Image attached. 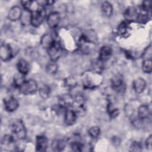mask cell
<instances>
[{
    "instance_id": "obj_11",
    "label": "cell",
    "mask_w": 152,
    "mask_h": 152,
    "mask_svg": "<svg viewBox=\"0 0 152 152\" xmlns=\"http://www.w3.org/2000/svg\"><path fill=\"white\" fill-rule=\"evenodd\" d=\"M23 11L18 6H14L10 8L8 13V18L11 21H16L21 18Z\"/></svg>"
},
{
    "instance_id": "obj_1",
    "label": "cell",
    "mask_w": 152,
    "mask_h": 152,
    "mask_svg": "<svg viewBox=\"0 0 152 152\" xmlns=\"http://www.w3.org/2000/svg\"><path fill=\"white\" fill-rule=\"evenodd\" d=\"M83 84L87 88H93L101 85L103 77L101 73L94 71H88L83 73L82 75Z\"/></svg>"
},
{
    "instance_id": "obj_15",
    "label": "cell",
    "mask_w": 152,
    "mask_h": 152,
    "mask_svg": "<svg viewBox=\"0 0 152 152\" xmlns=\"http://www.w3.org/2000/svg\"><path fill=\"white\" fill-rule=\"evenodd\" d=\"M146 87V82L142 78H137L132 82V87L137 93H141Z\"/></svg>"
},
{
    "instance_id": "obj_9",
    "label": "cell",
    "mask_w": 152,
    "mask_h": 152,
    "mask_svg": "<svg viewBox=\"0 0 152 152\" xmlns=\"http://www.w3.org/2000/svg\"><path fill=\"white\" fill-rule=\"evenodd\" d=\"M111 84L113 89L118 93L122 92L124 90L125 84L124 83L123 78L119 74L113 77L111 80Z\"/></svg>"
},
{
    "instance_id": "obj_5",
    "label": "cell",
    "mask_w": 152,
    "mask_h": 152,
    "mask_svg": "<svg viewBox=\"0 0 152 152\" xmlns=\"http://www.w3.org/2000/svg\"><path fill=\"white\" fill-rule=\"evenodd\" d=\"M48 53L52 62L57 61L62 53L61 44L59 42L55 40L52 46L48 49Z\"/></svg>"
},
{
    "instance_id": "obj_28",
    "label": "cell",
    "mask_w": 152,
    "mask_h": 152,
    "mask_svg": "<svg viewBox=\"0 0 152 152\" xmlns=\"http://www.w3.org/2000/svg\"><path fill=\"white\" fill-rule=\"evenodd\" d=\"M107 110L109 115L111 118H115L117 117L119 113V110L118 108H116L112 106V104H108Z\"/></svg>"
},
{
    "instance_id": "obj_27",
    "label": "cell",
    "mask_w": 152,
    "mask_h": 152,
    "mask_svg": "<svg viewBox=\"0 0 152 152\" xmlns=\"http://www.w3.org/2000/svg\"><path fill=\"white\" fill-rule=\"evenodd\" d=\"M142 69L145 73H151L152 71V61L151 59L143 60L142 63Z\"/></svg>"
},
{
    "instance_id": "obj_32",
    "label": "cell",
    "mask_w": 152,
    "mask_h": 152,
    "mask_svg": "<svg viewBox=\"0 0 152 152\" xmlns=\"http://www.w3.org/2000/svg\"><path fill=\"white\" fill-rule=\"evenodd\" d=\"M142 56L144 60L151 59V45H150L146 48V49L144 50V52L142 53Z\"/></svg>"
},
{
    "instance_id": "obj_34",
    "label": "cell",
    "mask_w": 152,
    "mask_h": 152,
    "mask_svg": "<svg viewBox=\"0 0 152 152\" xmlns=\"http://www.w3.org/2000/svg\"><path fill=\"white\" fill-rule=\"evenodd\" d=\"M142 8L143 11L145 12H148L151 10V1H144L142 4Z\"/></svg>"
},
{
    "instance_id": "obj_30",
    "label": "cell",
    "mask_w": 152,
    "mask_h": 152,
    "mask_svg": "<svg viewBox=\"0 0 152 152\" xmlns=\"http://www.w3.org/2000/svg\"><path fill=\"white\" fill-rule=\"evenodd\" d=\"M100 133V128L97 126H93L88 129V134L93 138H97Z\"/></svg>"
},
{
    "instance_id": "obj_24",
    "label": "cell",
    "mask_w": 152,
    "mask_h": 152,
    "mask_svg": "<svg viewBox=\"0 0 152 152\" xmlns=\"http://www.w3.org/2000/svg\"><path fill=\"white\" fill-rule=\"evenodd\" d=\"M91 67L93 71L97 72L100 73L103 69V62L101 61L99 58L94 59L91 61Z\"/></svg>"
},
{
    "instance_id": "obj_31",
    "label": "cell",
    "mask_w": 152,
    "mask_h": 152,
    "mask_svg": "<svg viewBox=\"0 0 152 152\" xmlns=\"http://www.w3.org/2000/svg\"><path fill=\"white\" fill-rule=\"evenodd\" d=\"M142 150V146L140 142L134 141L130 145V151H141Z\"/></svg>"
},
{
    "instance_id": "obj_7",
    "label": "cell",
    "mask_w": 152,
    "mask_h": 152,
    "mask_svg": "<svg viewBox=\"0 0 152 152\" xmlns=\"http://www.w3.org/2000/svg\"><path fill=\"white\" fill-rule=\"evenodd\" d=\"M15 138L12 135H5L2 139L1 145L5 150H14L15 148Z\"/></svg>"
},
{
    "instance_id": "obj_12",
    "label": "cell",
    "mask_w": 152,
    "mask_h": 152,
    "mask_svg": "<svg viewBox=\"0 0 152 152\" xmlns=\"http://www.w3.org/2000/svg\"><path fill=\"white\" fill-rule=\"evenodd\" d=\"M58 105L62 108H66L74 104V97L70 94H64L59 97Z\"/></svg>"
},
{
    "instance_id": "obj_3",
    "label": "cell",
    "mask_w": 152,
    "mask_h": 152,
    "mask_svg": "<svg viewBox=\"0 0 152 152\" xmlns=\"http://www.w3.org/2000/svg\"><path fill=\"white\" fill-rule=\"evenodd\" d=\"M46 16V11L43 7H39V8L34 11L31 12L30 24L37 27L43 23Z\"/></svg>"
},
{
    "instance_id": "obj_21",
    "label": "cell",
    "mask_w": 152,
    "mask_h": 152,
    "mask_svg": "<svg viewBox=\"0 0 152 152\" xmlns=\"http://www.w3.org/2000/svg\"><path fill=\"white\" fill-rule=\"evenodd\" d=\"M118 33L122 37H126L128 34L129 33V27L128 24L125 22H122L118 26Z\"/></svg>"
},
{
    "instance_id": "obj_6",
    "label": "cell",
    "mask_w": 152,
    "mask_h": 152,
    "mask_svg": "<svg viewBox=\"0 0 152 152\" xmlns=\"http://www.w3.org/2000/svg\"><path fill=\"white\" fill-rule=\"evenodd\" d=\"M13 56V51L8 44H2L0 48V57L3 61H9Z\"/></svg>"
},
{
    "instance_id": "obj_23",
    "label": "cell",
    "mask_w": 152,
    "mask_h": 152,
    "mask_svg": "<svg viewBox=\"0 0 152 152\" xmlns=\"http://www.w3.org/2000/svg\"><path fill=\"white\" fill-rule=\"evenodd\" d=\"M102 10L103 14L107 17H110L113 13V7L112 4L107 2L105 1L102 4Z\"/></svg>"
},
{
    "instance_id": "obj_8",
    "label": "cell",
    "mask_w": 152,
    "mask_h": 152,
    "mask_svg": "<svg viewBox=\"0 0 152 152\" xmlns=\"http://www.w3.org/2000/svg\"><path fill=\"white\" fill-rule=\"evenodd\" d=\"M4 104L5 110L10 112L15 111L19 106L18 100L12 96H9L4 99Z\"/></svg>"
},
{
    "instance_id": "obj_20",
    "label": "cell",
    "mask_w": 152,
    "mask_h": 152,
    "mask_svg": "<svg viewBox=\"0 0 152 152\" xmlns=\"http://www.w3.org/2000/svg\"><path fill=\"white\" fill-rule=\"evenodd\" d=\"M150 112L148 107L147 105H141L138 109V115L140 119H144L149 117Z\"/></svg>"
},
{
    "instance_id": "obj_36",
    "label": "cell",
    "mask_w": 152,
    "mask_h": 152,
    "mask_svg": "<svg viewBox=\"0 0 152 152\" xmlns=\"http://www.w3.org/2000/svg\"><path fill=\"white\" fill-rule=\"evenodd\" d=\"M112 143L114 146L118 147L121 143V140L117 137H113L112 139Z\"/></svg>"
},
{
    "instance_id": "obj_10",
    "label": "cell",
    "mask_w": 152,
    "mask_h": 152,
    "mask_svg": "<svg viewBox=\"0 0 152 152\" xmlns=\"http://www.w3.org/2000/svg\"><path fill=\"white\" fill-rule=\"evenodd\" d=\"M61 17L58 12H52L47 17L46 21L48 26L51 28H55L59 24Z\"/></svg>"
},
{
    "instance_id": "obj_22",
    "label": "cell",
    "mask_w": 152,
    "mask_h": 152,
    "mask_svg": "<svg viewBox=\"0 0 152 152\" xmlns=\"http://www.w3.org/2000/svg\"><path fill=\"white\" fill-rule=\"evenodd\" d=\"M66 145V142L63 140H56L52 143V148L56 151L63 150Z\"/></svg>"
},
{
    "instance_id": "obj_19",
    "label": "cell",
    "mask_w": 152,
    "mask_h": 152,
    "mask_svg": "<svg viewBox=\"0 0 152 152\" xmlns=\"http://www.w3.org/2000/svg\"><path fill=\"white\" fill-rule=\"evenodd\" d=\"M55 40H53V37L50 35L46 34L43 35L41 39L40 43L42 46L45 48L47 49V50L52 46V45L53 43Z\"/></svg>"
},
{
    "instance_id": "obj_26",
    "label": "cell",
    "mask_w": 152,
    "mask_h": 152,
    "mask_svg": "<svg viewBox=\"0 0 152 152\" xmlns=\"http://www.w3.org/2000/svg\"><path fill=\"white\" fill-rule=\"evenodd\" d=\"M39 93L42 98L47 99L49 96V94L50 93V89L48 86L44 85L39 88Z\"/></svg>"
},
{
    "instance_id": "obj_25",
    "label": "cell",
    "mask_w": 152,
    "mask_h": 152,
    "mask_svg": "<svg viewBox=\"0 0 152 152\" xmlns=\"http://www.w3.org/2000/svg\"><path fill=\"white\" fill-rule=\"evenodd\" d=\"M24 74L18 72L17 74H16L13 78V81H14V84L17 87H20L26 81L25 80V77H24Z\"/></svg>"
},
{
    "instance_id": "obj_13",
    "label": "cell",
    "mask_w": 152,
    "mask_h": 152,
    "mask_svg": "<svg viewBox=\"0 0 152 152\" xmlns=\"http://www.w3.org/2000/svg\"><path fill=\"white\" fill-rule=\"evenodd\" d=\"M124 17L125 18L129 21H134L138 20L139 12L137 10L133 7H129L126 8L124 12Z\"/></svg>"
},
{
    "instance_id": "obj_4",
    "label": "cell",
    "mask_w": 152,
    "mask_h": 152,
    "mask_svg": "<svg viewBox=\"0 0 152 152\" xmlns=\"http://www.w3.org/2000/svg\"><path fill=\"white\" fill-rule=\"evenodd\" d=\"M21 93L24 95H29L34 93L37 90V84L35 80L30 79L25 82L18 88Z\"/></svg>"
},
{
    "instance_id": "obj_29",
    "label": "cell",
    "mask_w": 152,
    "mask_h": 152,
    "mask_svg": "<svg viewBox=\"0 0 152 152\" xmlns=\"http://www.w3.org/2000/svg\"><path fill=\"white\" fill-rule=\"evenodd\" d=\"M58 71V65L55 62H52L49 63L46 66V71L50 74H54Z\"/></svg>"
},
{
    "instance_id": "obj_33",
    "label": "cell",
    "mask_w": 152,
    "mask_h": 152,
    "mask_svg": "<svg viewBox=\"0 0 152 152\" xmlns=\"http://www.w3.org/2000/svg\"><path fill=\"white\" fill-rule=\"evenodd\" d=\"M83 145V144L78 141H73L71 143V147L72 151H81Z\"/></svg>"
},
{
    "instance_id": "obj_14",
    "label": "cell",
    "mask_w": 152,
    "mask_h": 152,
    "mask_svg": "<svg viewBox=\"0 0 152 152\" xmlns=\"http://www.w3.org/2000/svg\"><path fill=\"white\" fill-rule=\"evenodd\" d=\"M36 148L38 151H45L48 146V140L44 135H39L36 137Z\"/></svg>"
},
{
    "instance_id": "obj_2",
    "label": "cell",
    "mask_w": 152,
    "mask_h": 152,
    "mask_svg": "<svg viewBox=\"0 0 152 152\" xmlns=\"http://www.w3.org/2000/svg\"><path fill=\"white\" fill-rule=\"evenodd\" d=\"M11 129L14 135L20 140H23L26 136V129L22 121L20 119L15 120L11 124Z\"/></svg>"
},
{
    "instance_id": "obj_17",
    "label": "cell",
    "mask_w": 152,
    "mask_h": 152,
    "mask_svg": "<svg viewBox=\"0 0 152 152\" xmlns=\"http://www.w3.org/2000/svg\"><path fill=\"white\" fill-rule=\"evenodd\" d=\"M112 53V50L110 47L108 46H103L99 50V58L103 62L106 61L110 58Z\"/></svg>"
},
{
    "instance_id": "obj_16",
    "label": "cell",
    "mask_w": 152,
    "mask_h": 152,
    "mask_svg": "<svg viewBox=\"0 0 152 152\" xmlns=\"http://www.w3.org/2000/svg\"><path fill=\"white\" fill-rule=\"evenodd\" d=\"M77 115L74 110L68 109L66 110L64 116L65 122L67 125L71 126L75 124Z\"/></svg>"
},
{
    "instance_id": "obj_35",
    "label": "cell",
    "mask_w": 152,
    "mask_h": 152,
    "mask_svg": "<svg viewBox=\"0 0 152 152\" xmlns=\"http://www.w3.org/2000/svg\"><path fill=\"white\" fill-rule=\"evenodd\" d=\"M145 145L146 148L148 150H151L152 149V136L150 135H149L145 140Z\"/></svg>"
},
{
    "instance_id": "obj_18",
    "label": "cell",
    "mask_w": 152,
    "mask_h": 152,
    "mask_svg": "<svg viewBox=\"0 0 152 152\" xmlns=\"http://www.w3.org/2000/svg\"><path fill=\"white\" fill-rule=\"evenodd\" d=\"M17 66L18 72L24 75L27 74L29 71V64L24 59H20V60H18Z\"/></svg>"
}]
</instances>
